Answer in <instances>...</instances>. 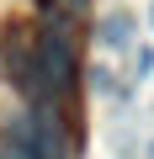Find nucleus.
I'll list each match as a JSON object with an SVG mask.
<instances>
[{"mask_svg": "<svg viewBox=\"0 0 154 159\" xmlns=\"http://www.w3.org/2000/svg\"><path fill=\"white\" fill-rule=\"evenodd\" d=\"M32 53H37V80H43V96H64L74 85V48L64 43L58 27H48L43 37H32Z\"/></svg>", "mask_w": 154, "mask_h": 159, "instance_id": "1", "label": "nucleus"}, {"mask_svg": "<svg viewBox=\"0 0 154 159\" xmlns=\"http://www.w3.org/2000/svg\"><path fill=\"white\" fill-rule=\"evenodd\" d=\"M48 6H64V11H80L85 0H48Z\"/></svg>", "mask_w": 154, "mask_h": 159, "instance_id": "6", "label": "nucleus"}, {"mask_svg": "<svg viewBox=\"0 0 154 159\" xmlns=\"http://www.w3.org/2000/svg\"><path fill=\"white\" fill-rule=\"evenodd\" d=\"M0 159H37V154H32L16 133H6V138H0Z\"/></svg>", "mask_w": 154, "mask_h": 159, "instance_id": "5", "label": "nucleus"}, {"mask_svg": "<svg viewBox=\"0 0 154 159\" xmlns=\"http://www.w3.org/2000/svg\"><path fill=\"white\" fill-rule=\"evenodd\" d=\"M101 43H106V48H122V43H128V16H106V21H101Z\"/></svg>", "mask_w": 154, "mask_h": 159, "instance_id": "4", "label": "nucleus"}, {"mask_svg": "<svg viewBox=\"0 0 154 159\" xmlns=\"http://www.w3.org/2000/svg\"><path fill=\"white\" fill-rule=\"evenodd\" d=\"M37 159H69V143H64V127H58V117L48 111V106H37L32 117H21L16 127H11Z\"/></svg>", "mask_w": 154, "mask_h": 159, "instance_id": "2", "label": "nucleus"}, {"mask_svg": "<svg viewBox=\"0 0 154 159\" xmlns=\"http://www.w3.org/2000/svg\"><path fill=\"white\" fill-rule=\"evenodd\" d=\"M149 16H154V11H149Z\"/></svg>", "mask_w": 154, "mask_h": 159, "instance_id": "7", "label": "nucleus"}, {"mask_svg": "<svg viewBox=\"0 0 154 159\" xmlns=\"http://www.w3.org/2000/svg\"><path fill=\"white\" fill-rule=\"evenodd\" d=\"M6 64H11V85H16L21 96L43 101V80H37V53H32V37H27V32H16V37H11V48H6Z\"/></svg>", "mask_w": 154, "mask_h": 159, "instance_id": "3", "label": "nucleus"}]
</instances>
